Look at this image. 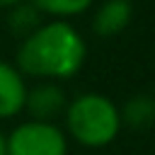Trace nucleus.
<instances>
[{
  "label": "nucleus",
  "mask_w": 155,
  "mask_h": 155,
  "mask_svg": "<svg viewBox=\"0 0 155 155\" xmlns=\"http://www.w3.org/2000/svg\"><path fill=\"white\" fill-rule=\"evenodd\" d=\"M85 58L87 44L82 34L68 19H48L19 41L15 65L22 75L61 82L78 75Z\"/></svg>",
  "instance_id": "f257e3e1"
},
{
  "label": "nucleus",
  "mask_w": 155,
  "mask_h": 155,
  "mask_svg": "<svg viewBox=\"0 0 155 155\" xmlns=\"http://www.w3.org/2000/svg\"><path fill=\"white\" fill-rule=\"evenodd\" d=\"M63 121L68 136L82 148H107L124 128L119 107L107 94L97 92H85L68 99Z\"/></svg>",
  "instance_id": "f03ea898"
},
{
  "label": "nucleus",
  "mask_w": 155,
  "mask_h": 155,
  "mask_svg": "<svg viewBox=\"0 0 155 155\" xmlns=\"http://www.w3.org/2000/svg\"><path fill=\"white\" fill-rule=\"evenodd\" d=\"M7 155H68V136L51 121H22L7 133Z\"/></svg>",
  "instance_id": "7ed1b4c3"
},
{
  "label": "nucleus",
  "mask_w": 155,
  "mask_h": 155,
  "mask_svg": "<svg viewBox=\"0 0 155 155\" xmlns=\"http://www.w3.org/2000/svg\"><path fill=\"white\" fill-rule=\"evenodd\" d=\"M65 107H68V97H65V92H63V87L58 82L39 80L36 85L27 87L24 111L34 121H51V124H56V119L63 116Z\"/></svg>",
  "instance_id": "20e7f679"
},
{
  "label": "nucleus",
  "mask_w": 155,
  "mask_h": 155,
  "mask_svg": "<svg viewBox=\"0 0 155 155\" xmlns=\"http://www.w3.org/2000/svg\"><path fill=\"white\" fill-rule=\"evenodd\" d=\"M27 82L24 75L15 63L0 61V121L15 119L24 111V97H27Z\"/></svg>",
  "instance_id": "39448f33"
},
{
  "label": "nucleus",
  "mask_w": 155,
  "mask_h": 155,
  "mask_svg": "<svg viewBox=\"0 0 155 155\" xmlns=\"http://www.w3.org/2000/svg\"><path fill=\"white\" fill-rule=\"evenodd\" d=\"M133 22V2L131 0H104L97 5L92 15V29L97 36H119Z\"/></svg>",
  "instance_id": "423d86ee"
},
{
  "label": "nucleus",
  "mask_w": 155,
  "mask_h": 155,
  "mask_svg": "<svg viewBox=\"0 0 155 155\" xmlns=\"http://www.w3.org/2000/svg\"><path fill=\"white\" fill-rule=\"evenodd\" d=\"M121 126L131 131H148L155 124V99L153 94H131L119 107Z\"/></svg>",
  "instance_id": "0eeeda50"
},
{
  "label": "nucleus",
  "mask_w": 155,
  "mask_h": 155,
  "mask_svg": "<svg viewBox=\"0 0 155 155\" xmlns=\"http://www.w3.org/2000/svg\"><path fill=\"white\" fill-rule=\"evenodd\" d=\"M5 22H7V29H10V34L12 36H17L19 41L22 39H27L41 22H44V15L29 2V0H22V2H17L15 7H10L7 10V17H5Z\"/></svg>",
  "instance_id": "6e6552de"
},
{
  "label": "nucleus",
  "mask_w": 155,
  "mask_h": 155,
  "mask_svg": "<svg viewBox=\"0 0 155 155\" xmlns=\"http://www.w3.org/2000/svg\"><path fill=\"white\" fill-rule=\"evenodd\" d=\"M29 2L44 17H51V19H70L87 12L94 5V0H29Z\"/></svg>",
  "instance_id": "1a4fd4ad"
},
{
  "label": "nucleus",
  "mask_w": 155,
  "mask_h": 155,
  "mask_svg": "<svg viewBox=\"0 0 155 155\" xmlns=\"http://www.w3.org/2000/svg\"><path fill=\"white\" fill-rule=\"evenodd\" d=\"M0 155H7V133L0 128Z\"/></svg>",
  "instance_id": "9d476101"
},
{
  "label": "nucleus",
  "mask_w": 155,
  "mask_h": 155,
  "mask_svg": "<svg viewBox=\"0 0 155 155\" xmlns=\"http://www.w3.org/2000/svg\"><path fill=\"white\" fill-rule=\"evenodd\" d=\"M17 2H22V0H0V10H10V7H15Z\"/></svg>",
  "instance_id": "9b49d317"
},
{
  "label": "nucleus",
  "mask_w": 155,
  "mask_h": 155,
  "mask_svg": "<svg viewBox=\"0 0 155 155\" xmlns=\"http://www.w3.org/2000/svg\"><path fill=\"white\" fill-rule=\"evenodd\" d=\"M153 99H155V87H153Z\"/></svg>",
  "instance_id": "f8f14e48"
}]
</instances>
